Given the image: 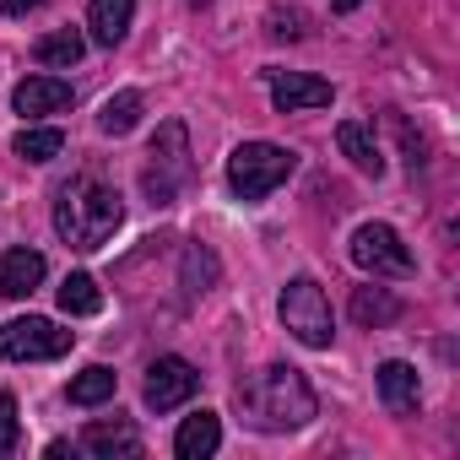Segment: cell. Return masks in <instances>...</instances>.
<instances>
[{
  "label": "cell",
  "instance_id": "d6986e66",
  "mask_svg": "<svg viewBox=\"0 0 460 460\" xmlns=\"http://www.w3.org/2000/svg\"><path fill=\"white\" fill-rule=\"evenodd\" d=\"M119 390V374L114 368H103V363H93V368H82L76 379H71V406H98V401H109Z\"/></svg>",
  "mask_w": 460,
  "mask_h": 460
},
{
  "label": "cell",
  "instance_id": "7402d4cb",
  "mask_svg": "<svg viewBox=\"0 0 460 460\" xmlns=\"http://www.w3.org/2000/svg\"><path fill=\"white\" fill-rule=\"evenodd\" d=\"M60 146H66V136H60V130H49V125H44V130H22V136H17V157H22V163H49V157H60Z\"/></svg>",
  "mask_w": 460,
  "mask_h": 460
},
{
  "label": "cell",
  "instance_id": "3957f363",
  "mask_svg": "<svg viewBox=\"0 0 460 460\" xmlns=\"http://www.w3.org/2000/svg\"><path fill=\"white\" fill-rule=\"evenodd\" d=\"M195 179V163H190V136H184V119H168L157 125L152 136V152H146V168H141V190L152 206H173Z\"/></svg>",
  "mask_w": 460,
  "mask_h": 460
},
{
  "label": "cell",
  "instance_id": "9a60e30c",
  "mask_svg": "<svg viewBox=\"0 0 460 460\" xmlns=\"http://www.w3.org/2000/svg\"><path fill=\"white\" fill-rule=\"evenodd\" d=\"M217 444H222L217 411H195V417H184V428L173 433V455H179V460H206Z\"/></svg>",
  "mask_w": 460,
  "mask_h": 460
},
{
  "label": "cell",
  "instance_id": "83f0119b",
  "mask_svg": "<svg viewBox=\"0 0 460 460\" xmlns=\"http://www.w3.org/2000/svg\"><path fill=\"white\" fill-rule=\"evenodd\" d=\"M190 6H211V0H190Z\"/></svg>",
  "mask_w": 460,
  "mask_h": 460
},
{
  "label": "cell",
  "instance_id": "d4e9b609",
  "mask_svg": "<svg viewBox=\"0 0 460 460\" xmlns=\"http://www.w3.org/2000/svg\"><path fill=\"white\" fill-rule=\"evenodd\" d=\"M271 39H304V12H271Z\"/></svg>",
  "mask_w": 460,
  "mask_h": 460
},
{
  "label": "cell",
  "instance_id": "5b68a950",
  "mask_svg": "<svg viewBox=\"0 0 460 460\" xmlns=\"http://www.w3.org/2000/svg\"><path fill=\"white\" fill-rule=\"evenodd\" d=\"M282 325L304 341V347H331L336 341V325H331V304H325V288L314 277H293L282 288Z\"/></svg>",
  "mask_w": 460,
  "mask_h": 460
},
{
  "label": "cell",
  "instance_id": "4316f807",
  "mask_svg": "<svg viewBox=\"0 0 460 460\" xmlns=\"http://www.w3.org/2000/svg\"><path fill=\"white\" fill-rule=\"evenodd\" d=\"M331 6H336V12H358V6H363V0H331Z\"/></svg>",
  "mask_w": 460,
  "mask_h": 460
},
{
  "label": "cell",
  "instance_id": "5bb4252c",
  "mask_svg": "<svg viewBox=\"0 0 460 460\" xmlns=\"http://www.w3.org/2000/svg\"><path fill=\"white\" fill-rule=\"evenodd\" d=\"M82 449H87V455H103V460H114V455H141V433H136L125 417L93 422V428L82 433Z\"/></svg>",
  "mask_w": 460,
  "mask_h": 460
},
{
  "label": "cell",
  "instance_id": "e0dca14e",
  "mask_svg": "<svg viewBox=\"0 0 460 460\" xmlns=\"http://www.w3.org/2000/svg\"><path fill=\"white\" fill-rule=\"evenodd\" d=\"M82 49H87V39H82L76 28H60V33H44V39L33 44V60H39V66H55V71H71V66L82 60Z\"/></svg>",
  "mask_w": 460,
  "mask_h": 460
},
{
  "label": "cell",
  "instance_id": "8992f818",
  "mask_svg": "<svg viewBox=\"0 0 460 460\" xmlns=\"http://www.w3.org/2000/svg\"><path fill=\"white\" fill-rule=\"evenodd\" d=\"M71 331H60L55 320H6L0 325V358H12V363H49V358H66L71 352Z\"/></svg>",
  "mask_w": 460,
  "mask_h": 460
},
{
  "label": "cell",
  "instance_id": "52a82bcc",
  "mask_svg": "<svg viewBox=\"0 0 460 460\" xmlns=\"http://www.w3.org/2000/svg\"><path fill=\"white\" fill-rule=\"evenodd\" d=\"M352 266H363L374 277H411L417 271L411 250L401 244V234L390 222H363L358 227V234H352Z\"/></svg>",
  "mask_w": 460,
  "mask_h": 460
},
{
  "label": "cell",
  "instance_id": "30bf717a",
  "mask_svg": "<svg viewBox=\"0 0 460 460\" xmlns=\"http://www.w3.org/2000/svg\"><path fill=\"white\" fill-rule=\"evenodd\" d=\"M71 98H76V93H71V82H60V76H28V82L12 93L17 114H28V119H39V114H60Z\"/></svg>",
  "mask_w": 460,
  "mask_h": 460
},
{
  "label": "cell",
  "instance_id": "ba28073f",
  "mask_svg": "<svg viewBox=\"0 0 460 460\" xmlns=\"http://www.w3.org/2000/svg\"><path fill=\"white\" fill-rule=\"evenodd\" d=\"M195 390H200V374H195L184 358H157V363L146 368V406H152V411H173V406H184Z\"/></svg>",
  "mask_w": 460,
  "mask_h": 460
},
{
  "label": "cell",
  "instance_id": "9c48e42d",
  "mask_svg": "<svg viewBox=\"0 0 460 460\" xmlns=\"http://www.w3.org/2000/svg\"><path fill=\"white\" fill-rule=\"evenodd\" d=\"M336 93H331V82H320V76H304V71H288V76H271V103L282 109V114H298V109H325Z\"/></svg>",
  "mask_w": 460,
  "mask_h": 460
},
{
  "label": "cell",
  "instance_id": "4fadbf2b",
  "mask_svg": "<svg viewBox=\"0 0 460 460\" xmlns=\"http://www.w3.org/2000/svg\"><path fill=\"white\" fill-rule=\"evenodd\" d=\"M130 17H136V0H93V6H87V28H93V44L114 49V44L130 33Z\"/></svg>",
  "mask_w": 460,
  "mask_h": 460
},
{
  "label": "cell",
  "instance_id": "277c9868",
  "mask_svg": "<svg viewBox=\"0 0 460 460\" xmlns=\"http://www.w3.org/2000/svg\"><path fill=\"white\" fill-rule=\"evenodd\" d=\"M298 168V157L288 146H271V141H244L234 157H227V184H234L239 200H266L277 184H288Z\"/></svg>",
  "mask_w": 460,
  "mask_h": 460
},
{
  "label": "cell",
  "instance_id": "603a6c76",
  "mask_svg": "<svg viewBox=\"0 0 460 460\" xmlns=\"http://www.w3.org/2000/svg\"><path fill=\"white\" fill-rule=\"evenodd\" d=\"M211 282H217V255L200 250V244H190L184 250V293H206Z\"/></svg>",
  "mask_w": 460,
  "mask_h": 460
},
{
  "label": "cell",
  "instance_id": "7c38bea8",
  "mask_svg": "<svg viewBox=\"0 0 460 460\" xmlns=\"http://www.w3.org/2000/svg\"><path fill=\"white\" fill-rule=\"evenodd\" d=\"M39 282H44V255L39 250H6V261H0V293L28 298V293H39Z\"/></svg>",
  "mask_w": 460,
  "mask_h": 460
},
{
  "label": "cell",
  "instance_id": "cb8c5ba5",
  "mask_svg": "<svg viewBox=\"0 0 460 460\" xmlns=\"http://www.w3.org/2000/svg\"><path fill=\"white\" fill-rule=\"evenodd\" d=\"M17 433H22V422H17V401L0 390V455L17 449Z\"/></svg>",
  "mask_w": 460,
  "mask_h": 460
},
{
  "label": "cell",
  "instance_id": "ac0fdd59",
  "mask_svg": "<svg viewBox=\"0 0 460 460\" xmlns=\"http://www.w3.org/2000/svg\"><path fill=\"white\" fill-rule=\"evenodd\" d=\"M401 314V304L385 293V288H358L352 293V320L363 325V331H379V325H390Z\"/></svg>",
  "mask_w": 460,
  "mask_h": 460
},
{
  "label": "cell",
  "instance_id": "2e32d148",
  "mask_svg": "<svg viewBox=\"0 0 460 460\" xmlns=\"http://www.w3.org/2000/svg\"><path fill=\"white\" fill-rule=\"evenodd\" d=\"M336 146L352 157V168L358 173H385V157H379V141H374V130L368 125H358V119H347V125H336Z\"/></svg>",
  "mask_w": 460,
  "mask_h": 460
},
{
  "label": "cell",
  "instance_id": "ffe728a7",
  "mask_svg": "<svg viewBox=\"0 0 460 460\" xmlns=\"http://www.w3.org/2000/svg\"><path fill=\"white\" fill-rule=\"evenodd\" d=\"M136 119H141V93H114L103 103V114H98V130L103 136H130Z\"/></svg>",
  "mask_w": 460,
  "mask_h": 460
},
{
  "label": "cell",
  "instance_id": "8fae6325",
  "mask_svg": "<svg viewBox=\"0 0 460 460\" xmlns=\"http://www.w3.org/2000/svg\"><path fill=\"white\" fill-rule=\"evenodd\" d=\"M379 401H385V411H395V417H406V411H417V401H422V385H417V368H411V363H401V358H390V363H379Z\"/></svg>",
  "mask_w": 460,
  "mask_h": 460
},
{
  "label": "cell",
  "instance_id": "484cf974",
  "mask_svg": "<svg viewBox=\"0 0 460 460\" xmlns=\"http://www.w3.org/2000/svg\"><path fill=\"white\" fill-rule=\"evenodd\" d=\"M44 0H6V17H28V12H39Z\"/></svg>",
  "mask_w": 460,
  "mask_h": 460
},
{
  "label": "cell",
  "instance_id": "44dd1931",
  "mask_svg": "<svg viewBox=\"0 0 460 460\" xmlns=\"http://www.w3.org/2000/svg\"><path fill=\"white\" fill-rule=\"evenodd\" d=\"M60 309H66V314H98V309H103L98 282H93L87 271H71V277L60 282Z\"/></svg>",
  "mask_w": 460,
  "mask_h": 460
},
{
  "label": "cell",
  "instance_id": "7a4b0ae2",
  "mask_svg": "<svg viewBox=\"0 0 460 460\" xmlns=\"http://www.w3.org/2000/svg\"><path fill=\"white\" fill-rule=\"evenodd\" d=\"M234 395H239L244 417H250L261 433H288V428H304V422L314 417V390H309V379H304L298 368H288V363L261 368V374L244 379Z\"/></svg>",
  "mask_w": 460,
  "mask_h": 460
},
{
  "label": "cell",
  "instance_id": "6da1fadb",
  "mask_svg": "<svg viewBox=\"0 0 460 460\" xmlns=\"http://www.w3.org/2000/svg\"><path fill=\"white\" fill-rule=\"evenodd\" d=\"M125 222V200L114 184L93 179V173H76L71 184H60V200H55V234L71 244V250H103L114 239V227Z\"/></svg>",
  "mask_w": 460,
  "mask_h": 460
}]
</instances>
